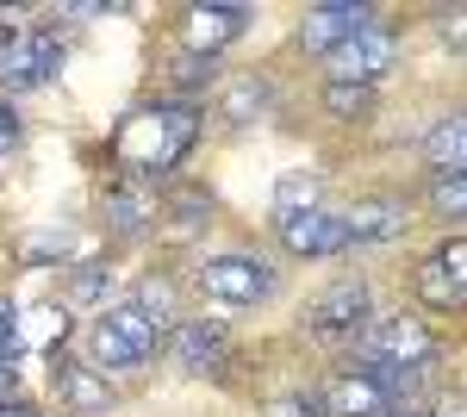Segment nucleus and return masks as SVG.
<instances>
[{
    "label": "nucleus",
    "mask_w": 467,
    "mask_h": 417,
    "mask_svg": "<svg viewBox=\"0 0 467 417\" xmlns=\"http://www.w3.org/2000/svg\"><path fill=\"white\" fill-rule=\"evenodd\" d=\"M200 143V106L193 100H150L138 112L119 119L112 131V162L125 169V181H162L187 162V150Z\"/></svg>",
    "instance_id": "f257e3e1"
},
{
    "label": "nucleus",
    "mask_w": 467,
    "mask_h": 417,
    "mask_svg": "<svg viewBox=\"0 0 467 417\" xmlns=\"http://www.w3.org/2000/svg\"><path fill=\"white\" fill-rule=\"evenodd\" d=\"M156 343H162V324L138 299H125V306H112L88 324V355H94L100 374H131V368L156 361Z\"/></svg>",
    "instance_id": "f03ea898"
},
{
    "label": "nucleus",
    "mask_w": 467,
    "mask_h": 417,
    "mask_svg": "<svg viewBox=\"0 0 467 417\" xmlns=\"http://www.w3.org/2000/svg\"><path fill=\"white\" fill-rule=\"evenodd\" d=\"M436 361V337L418 318H380L361 330V368H374L380 381H424Z\"/></svg>",
    "instance_id": "7ed1b4c3"
},
{
    "label": "nucleus",
    "mask_w": 467,
    "mask_h": 417,
    "mask_svg": "<svg viewBox=\"0 0 467 417\" xmlns=\"http://www.w3.org/2000/svg\"><path fill=\"white\" fill-rule=\"evenodd\" d=\"M411 386L418 381H380L374 368H356V374H337L318 399L330 417H399L405 399H411Z\"/></svg>",
    "instance_id": "20e7f679"
},
{
    "label": "nucleus",
    "mask_w": 467,
    "mask_h": 417,
    "mask_svg": "<svg viewBox=\"0 0 467 417\" xmlns=\"http://www.w3.org/2000/svg\"><path fill=\"white\" fill-rule=\"evenodd\" d=\"M393 57H399V37L380 19V26H368L361 37H349L343 50L324 57V88H374L380 75L393 69Z\"/></svg>",
    "instance_id": "39448f33"
},
{
    "label": "nucleus",
    "mask_w": 467,
    "mask_h": 417,
    "mask_svg": "<svg viewBox=\"0 0 467 417\" xmlns=\"http://www.w3.org/2000/svg\"><path fill=\"white\" fill-rule=\"evenodd\" d=\"M63 69V37L44 26H19L0 32V88H37Z\"/></svg>",
    "instance_id": "423d86ee"
},
{
    "label": "nucleus",
    "mask_w": 467,
    "mask_h": 417,
    "mask_svg": "<svg viewBox=\"0 0 467 417\" xmlns=\"http://www.w3.org/2000/svg\"><path fill=\"white\" fill-rule=\"evenodd\" d=\"M250 26V6H237V0H200V6H187L175 26V44L187 57H200V63H218V50L224 44H237Z\"/></svg>",
    "instance_id": "0eeeda50"
},
{
    "label": "nucleus",
    "mask_w": 467,
    "mask_h": 417,
    "mask_svg": "<svg viewBox=\"0 0 467 417\" xmlns=\"http://www.w3.org/2000/svg\"><path fill=\"white\" fill-rule=\"evenodd\" d=\"M411 293L431 312H467V237L436 244L418 268H411Z\"/></svg>",
    "instance_id": "6e6552de"
},
{
    "label": "nucleus",
    "mask_w": 467,
    "mask_h": 417,
    "mask_svg": "<svg viewBox=\"0 0 467 417\" xmlns=\"http://www.w3.org/2000/svg\"><path fill=\"white\" fill-rule=\"evenodd\" d=\"M368 26H380V13H374V6H356V0H324V6H306V19H299V50L324 63L330 50H343V44L361 37Z\"/></svg>",
    "instance_id": "1a4fd4ad"
},
{
    "label": "nucleus",
    "mask_w": 467,
    "mask_h": 417,
    "mask_svg": "<svg viewBox=\"0 0 467 417\" xmlns=\"http://www.w3.org/2000/svg\"><path fill=\"white\" fill-rule=\"evenodd\" d=\"M200 293L213 306H262L275 293V275L255 262V255H213L200 268Z\"/></svg>",
    "instance_id": "9d476101"
},
{
    "label": "nucleus",
    "mask_w": 467,
    "mask_h": 417,
    "mask_svg": "<svg viewBox=\"0 0 467 417\" xmlns=\"http://www.w3.org/2000/svg\"><path fill=\"white\" fill-rule=\"evenodd\" d=\"M374 312V293H368V280H330L318 299L306 306V337H349L361 330Z\"/></svg>",
    "instance_id": "9b49d317"
},
{
    "label": "nucleus",
    "mask_w": 467,
    "mask_h": 417,
    "mask_svg": "<svg viewBox=\"0 0 467 417\" xmlns=\"http://www.w3.org/2000/svg\"><path fill=\"white\" fill-rule=\"evenodd\" d=\"M275 237H281V249L287 255H299V262H318V255H337V249H349V224H343V212H299V218H281L275 224Z\"/></svg>",
    "instance_id": "f8f14e48"
},
{
    "label": "nucleus",
    "mask_w": 467,
    "mask_h": 417,
    "mask_svg": "<svg viewBox=\"0 0 467 417\" xmlns=\"http://www.w3.org/2000/svg\"><path fill=\"white\" fill-rule=\"evenodd\" d=\"M224 343H231V337H224L218 318H181L175 337H169V361H175L181 374H200V381H206V374L224 368Z\"/></svg>",
    "instance_id": "ddd939ff"
},
{
    "label": "nucleus",
    "mask_w": 467,
    "mask_h": 417,
    "mask_svg": "<svg viewBox=\"0 0 467 417\" xmlns=\"http://www.w3.org/2000/svg\"><path fill=\"white\" fill-rule=\"evenodd\" d=\"M50 386L69 412H112V381L94 368V361H75V355H50Z\"/></svg>",
    "instance_id": "4468645a"
},
{
    "label": "nucleus",
    "mask_w": 467,
    "mask_h": 417,
    "mask_svg": "<svg viewBox=\"0 0 467 417\" xmlns=\"http://www.w3.org/2000/svg\"><path fill=\"white\" fill-rule=\"evenodd\" d=\"M275 112V81L268 75H231L218 88V125L224 131H250Z\"/></svg>",
    "instance_id": "2eb2a0df"
},
{
    "label": "nucleus",
    "mask_w": 467,
    "mask_h": 417,
    "mask_svg": "<svg viewBox=\"0 0 467 417\" xmlns=\"http://www.w3.org/2000/svg\"><path fill=\"white\" fill-rule=\"evenodd\" d=\"M100 212H107L112 237H138V231H150V224L162 218V200H156L150 181H125V174H119V187H107Z\"/></svg>",
    "instance_id": "dca6fc26"
},
{
    "label": "nucleus",
    "mask_w": 467,
    "mask_h": 417,
    "mask_svg": "<svg viewBox=\"0 0 467 417\" xmlns=\"http://www.w3.org/2000/svg\"><path fill=\"white\" fill-rule=\"evenodd\" d=\"M343 224H349V244H387L405 231V206L399 200H361L356 212H343Z\"/></svg>",
    "instance_id": "f3484780"
},
{
    "label": "nucleus",
    "mask_w": 467,
    "mask_h": 417,
    "mask_svg": "<svg viewBox=\"0 0 467 417\" xmlns=\"http://www.w3.org/2000/svg\"><path fill=\"white\" fill-rule=\"evenodd\" d=\"M424 162L442 169V174H467V112L442 119L431 138H424Z\"/></svg>",
    "instance_id": "a211bd4d"
},
{
    "label": "nucleus",
    "mask_w": 467,
    "mask_h": 417,
    "mask_svg": "<svg viewBox=\"0 0 467 417\" xmlns=\"http://www.w3.org/2000/svg\"><path fill=\"white\" fill-rule=\"evenodd\" d=\"M318 206V174H287L281 187H275V224L281 218H299V212Z\"/></svg>",
    "instance_id": "6ab92c4d"
},
{
    "label": "nucleus",
    "mask_w": 467,
    "mask_h": 417,
    "mask_svg": "<svg viewBox=\"0 0 467 417\" xmlns=\"http://www.w3.org/2000/svg\"><path fill=\"white\" fill-rule=\"evenodd\" d=\"M57 337H63V306H37V312H26V324H19V349H57Z\"/></svg>",
    "instance_id": "aec40b11"
},
{
    "label": "nucleus",
    "mask_w": 467,
    "mask_h": 417,
    "mask_svg": "<svg viewBox=\"0 0 467 417\" xmlns=\"http://www.w3.org/2000/svg\"><path fill=\"white\" fill-rule=\"evenodd\" d=\"M431 206L442 212V218L462 224V218H467V174H436V181H431Z\"/></svg>",
    "instance_id": "412c9836"
},
{
    "label": "nucleus",
    "mask_w": 467,
    "mask_h": 417,
    "mask_svg": "<svg viewBox=\"0 0 467 417\" xmlns=\"http://www.w3.org/2000/svg\"><path fill=\"white\" fill-rule=\"evenodd\" d=\"M324 106L337 119H368L374 112V88H324Z\"/></svg>",
    "instance_id": "4be33fe9"
},
{
    "label": "nucleus",
    "mask_w": 467,
    "mask_h": 417,
    "mask_svg": "<svg viewBox=\"0 0 467 417\" xmlns=\"http://www.w3.org/2000/svg\"><path fill=\"white\" fill-rule=\"evenodd\" d=\"M262 417H330V412H324L318 392H287V399H275Z\"/></svg>",
    "instance_id": "5701e85b"
},
{
    "label": "nucleus",
    "mask_w": 467,
    "mask_h": 417,
    "mask_svg": "<svg viewBox=\"0 0 467 417\" xmlns=\"http://www.w3.org/2000/svg\"><path fill=\"white\" fill-rule=\"evenodd\" d=\"M100 293H107V268H100V262H81V268H75V287H69V306L100 299Z\"/></svg>",
    "instance_id": "b1692460"
},
{
    "label": "nucleus",
    "mask_w": 467,
    "mask_h": 417,
    "mask_svg": "<svg viewBox=\"0 0 467 417\" xmlns=\"http://www.w3.org/2000/svg\"><path fill=\"white\" fill-rule=\"evenodd\" d=\"M138 306H144V312L156 318V324H162V312H175V287H169V280H144Z\"/></svg>",
    "instance_id": "393cba45"
},
{
    "label": "nucleus",
    "mask_w": 467,
    "mask_h": 417,
    "mask_svg": "<svg viewBox=\"0 0 467 417\" xmlns=\"http://www.w3.org/2000/svg\"><path fill=\"white\" fill-rule=\"evenodd\" d=\"M19 349V312H13V299H0V361Z\"/></svg>",
    "instance_id": "a878e982"
},
{
    "label": "nucleus",
    "mask_w": 467,
    "mask_h": 417,
    "mask_svg": "<svg viewBox=\"0 0 467 417\" xmlns=\"http://www.w3.org/2000/svg\"><path fill=\"white\" fill-rule=\"evenodd\" d=\"M26 255H32V262H44V255H75V237H37Z\"/></svg>",
    "instance_id": "bb28decb"
},
{
    "label": "nucleus",
    "mask_w": 467,
    "mask_h": 417,
    "mask_svg": "<svg viewBox=\"0 0 467 417\" xmlns=\"http://www.w3.org/2000/svg\"><path fill=\"white\" fill-rule=\"evenodd\" d=\"M13 143H19V112H13V106L0 100V156H6Z\"/></svg>",
    "instance_id": "cd10ccee"
},
{
    "label": "nucleus",
    "mask_w": 467,
    "mask_h": 417,
    "mask_svg": "<svg viewBox=\"0 0 467 417\" xmlns=\"http://www.w3.org/2000/svg\"><path fill=\"white\" fill-rule=\"evenodd\" d=\"M0 417H44V412H37V405H26V399H6V405H0Z\"/></svg>",
    "instance_id": "c85d7f7f"
},
{
    "label": "nucleus",
    "mask_w": 467,
    "mask_h": 417,
    "mask_svg": "<svg viewBox=\"0 0 467 417\" xmlns=\"http://www.w3.org/2000/svg\"><path fill=\"white\" fill-rule=\"evenodd\" d=\"M6 399H13V368L0 361V405H6Z\"/></svg>",
    "instance_id": "c756f323"
}]
</instances>
